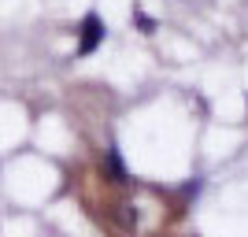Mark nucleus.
Returning <instances> with one entry per match:
<instances>
[{
    "label": "nucleus",
    "mask_w": 248,
    "mask_h": 237,
    "mask_svg": "<svg viewBox=\"0 0 248 237\" xmlns=\"http://www.w3.org/2000/svg\"><path fill=\"white\" fill-rule=\"evenodd\" d=\"M104 37H108L104 19L96 15V11H89V15L82 19V41H78V56H93V52L104 45Z\"/></svg>",
    "instance_id": "f257e3e1"
},
{
    "label": "nucleus",
    "mask_w": 248,
    "mask_h": 237,
    "mask_svg": "<svg viewBox=\"0 0 248 237\" xmlns=\"http://www.w3.org/2000/svg\"><path fill=\"white\" fill-rule=\"evenodd\" d=\"M108 171H111L115 182H126V167H123V159H119V148L108 152Z\"/></svg>",
    "instance_id": "f03ea898"
},
{
    "label": "nucleus",
    "mask_w": 248,
    "mask_h": 237,
    "mask_svg": "<svg viewBox=\"0 0 248 237\" xmlns=\"http://www.w3.org/2000/svg\"><path fill=\"white\" fill-rule=\"evenodd\" d=\"M134 19H137V26H141V33H155V19H152V15H145V11H137Z\"/></svg>",
    "instance_id": "7ed1b4c3"
}]
</instances>
